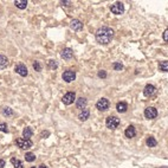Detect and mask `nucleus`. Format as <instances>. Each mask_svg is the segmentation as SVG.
Masks as SVG:
<instances>
[{
    "label": "nucleus",
    "mask_w": 168,
    "mask_h": 168,
    "mask_svg": "<svg viewBox=\"0 0 168 168\" xmlns=\"http://www.w3.org/2000/svg\"><path fill=\"white\" fill-rule=\"evenodd\" d=\"M114 38V31L111 30L110 27H101L96 31V40L98 44H102V45H107L109 44Z\"/></svg>",
    "instance_id": "f257e3e1"
},
{
    "label": "nucleus",
    "mask_w": 168,
    "mask_h": 168,
    "mask_svg": "<svg viewBox=\"0 0 168 168\" xmlns=\"http://www.w3.org/2000/svg\"><path fill=\"white\" fill-rule=\"evenodd\" d=\"M17 146L22 148V149H30L33 143L31 140H27V139H24V137H19V139H17Z\"/></svg>",
    "instance_id": "f03ea898"
},
{
    "label": "nucleus",
    "mask_w": 168,
    "mask_h": 168,
    "mask_svg": "<svg viewBox=\"0 0 168 168\" xmlns=\"http://www.w3.org/2000/svg\"><path fill=\"white\" fill-rule=\"evenodd\" d=\"M105 124L109 129H116L120 124V120L116 116H109L105 121Z\"/></svg>",
    "instance_id": "7ed1b4c3"
},
{
    "label": "nucleus",
    "mask_w": 168,
    "mask_h": 168,
    "mask_svg": "<svg viewBox=\"0 0 168 168\" xmlns=\"http://www.w3.org/2000/svg\"><path fill=\"white\" fill-rule=\"evenodd\" d=\"M144 116L148 120H153V119H155L158 116V110L154 107H148L144 110Z\"/></svg>",
    "instance_id": "20e7f679"
},
{
    "label": "nucleus",
    "mask_w": 168,
    "mask_h": 168,
    "mask_svg": "<svg viewBox=\"0 0 168 168\" xmlns=\"http://www.w3.org/2000/svg\"><path fill=\"white\" fill-rule=\"evenodd\" d=\"M62 77L66 83H70V82L75 81V78H76V73H75V71H72V70H66V71L63 72Z\"/></svg>",
    "instance_id": "39448f33"
},
{
    "label": "nucleus",
    "mask_w": 168,
    "mask_h": 168,
    "mask_svg": "<svg viewBox=\"0 0 168 168\" xmlns=\"http://www.w3.org/2000/svg\"><path fill=\"white\" fill-rule=\"evenodd\" d=\"M75 100H76V95H75V92H68V94H65L62 98L63 103L65 105H70L75 102Z\"/></svg>",
    "instance_id": "423d86ee"
},
{
    "label": "nucleus",
    "mask_w": 168,
    "mask_h": 168,
    "mask_svg": "<svg viewBox=\"0 0 168 168\" xmlns=\"http://www.w3.org/2000/svg\"><path fill=\"white\" fill-rule=\"evenodd\" d=\"M109 105H110V103H109V101H108L107 98H101V100H98V102L96 103V108H97L98 110H101V111L108 110Z\"/></svg>",
    "instance_id": "0eeeda50"
},
{
    "label": "nucleus",
    "mask_w": 168,
    "mask_h": 168,
    "mask_svg": "<svg viewBox=\"0 0 168 168\" xmlns=\"http://www.w3.org/2000/svg\"><path fill=\"white\" fill-rule=\"evenodd\" d=\"M110 10L114 14H122L124 12V6L122 3H115L114 5H111Z\"/></svg>",
    "instance_id": "6e6552de"
},
{
    "label": "nucleus",
    "mask_w": 168,
    "mask_h": 168,
    "mask_svg": "<svg viewBox=\"0 0 168 168\" xmlns=\"http://www.w3.org/2000/svg\"><path fill=\"white\" fill-rule=\"evenodd\" d=\"M14 71L18 73V75H20L22 77H26L27 76V68L24 65V64H18V65H15V68H14Z\"/></svg>",
    "instance_id": "1a4fd4ad"
},
{
    "label": "nucleus",
    "mask_w": 168,
    "mask_h": 168,
    "mask_svg": "<svg viewBox=\"0 0 168 168\" xmlns=\"http://www.w3.org/2000/svg\"><path fill=\"white\" fill-rule=\"evenodd\" d=\"M155 91H156V89H155V86L153 84H147L144 90H143V95L147 96V97H151V96H153L155 94Z\"/></svg>",
    "instance_id": "9d476101"
},
{
    "label": "nucleus",
    "mask_w": 168,
    "mask_h": 168,
    "mask_svg": "<svg viewBox=\"0 0 168 168\" xmlns=\"http://www.w3.org/2000/svg\"><path fill=\"white\" fill-rule=\"evenodd\" d=\"M70 27H71L72 30H75V31H81V30L83 29V24H82L78 19H73V20H71V23H70Z\"/></svg>",
    "instance_id": "9b49d317"
},
{
    "label": "nucleus",
    "mask_w": 168,
    "mask_h": 168,
    "mask_svg": "<svg viewBox=\"0 0 168 168\" xmlns=\"http://www.w3.org/2000/svg\"><path fill=\"white\" fill-rule=\"evenodd\" d=\"M61 56H62V58H64V59H71V58H72V56H73V52H72L71 49L66 47V49L62 50Z\"/></svg>",
    "instance_id": "f8f14e48"
},
{
    "label": "nucleus",
    "mask_w": 168,
    "mask_h": 168,
    "mask_svg": "<svg viewBox=\"0 0 168 168\" xmlns=\"http://www.w3.org/2000/svg\"><path fill=\"white\" fill-rule=\"evenodd\" d=\"M135 134H136V130H135L134 125H129V127L125 129V132H124V135H125L128 139H132V137H134V136H135Z\"/></svg>",
    "instance_id": "ddd939ff"
},
{
    "label": "nucleus",
    "mask_w": 168,
    "mask_h": 168,
    "mask_svg": "<svg viewBox=\"0 0 168 168\" xmlns=\"http://www.w3.org/2000/svg\"><path fill=\"white\" fill-rule=\"evenodd\" d=\"M89 116H90V111H89V109H83L82 111H81V114L78 115V119L81 120V121H85V120H88L89 119Z\"/></svg>",
    "instance_id": "4468645a"
},
{
    "label": "nucleus",
    "mask_w": 168,
    "mask_h": 168,
    "mask_svg": "<svg viewBox=\"0 0 168 168\" xmlns=\"http://www.w3.org/2000/svg\"><path fill=\"white\" fill-rule=\"evenodd\" d=\"M32 135H33V130H32L31 127H26V128L23 130V137H24V139L30 140V137H31Z\"/></svg>",
    "instance_id": "2eb2a0df"
},
{
    "label": "nucleus",
    "mask_w": 168,
    "mask_h": 168,
    "mask_svg": "<svg viewBox=\"0 0 168 168\" xmlns=\"http://www.w3.org/2000/svg\"><path fill=\"white\" fill-rule=\"evenodd\" d=\"M116 109H117L119 113H125L127 109H128V105L125 102H119L116 105Z\"/></svg>",
    "instance_id": "dca6fc26"
},
{
    "label": "nucleus",
    "mask_w": 168,
    "mask_h": 168,
    "mask_svg": "<svg viewBox=\"0 0 168 168\" xmlns=\"http://www.w3.org/2000/svg\"><path fill=\"white\" fill-rule=\"evenodd\" d=\"M7 65H8V59H7V57H5V56H3V54H0V70L5 69Z\"/></svg>",
    "instance_id": "f3484780"
},
{
    "label": "nucleus",
    "mask_w": 168,
    "mask_h": 168,
    "mask_svg": "<svg viewBox=\"0 0 168 168\" xmlns=\"http://www.w3.org/2000/svg\"><path fill=\"white\" fill-rule=\"evenodd\" d=\"M14 5H15L18 8L24 10V8H26V6H27V1H26V0H15Z\"/></svg>",
    "instance_id": "a211bd4d"
},
{
    "label": "nucleus",
    "mask_w": 168,
    "mask_h": 168,
    "mask_svg": "<svg viewBox=\"0 0 168 168\" xmlns=\"http://www.w3.org/2000/svg\"><path fill=\"white\" fill-rule=\"evenodd\" d=\"M76 105H77V108L78 109H85V105H86V100L85 98H83V97H81V98H78L77 101H76Z\"/></svg>",
    "instance_id": "6ab92c4d"
},
{
    "label": "nucleus",
    "mask_w": 168,
    "mask_h": 168,
    "mask_svg": "<svg viewBox=\"0 0 168 168\" xmlns=\"http://www.w3.org/2000/svg\"><path fill=\"white\" fill-rule=\"evenodd\" d=\"M146 143H147V146H148V147H151V148H153V147H156V144H158L156 140H155L153 136H149V137L147 139Z\"/></svg>",
    "instance_id": "aec40b11"
},
{
    "label": "nucleus",
    "mask_w": 168,
    "mask_h": 168,
    "mask_svg": "<svg viewBox=\"0 0 168 168\" xmlns=\"http://www.w3.org/2000/svg\"><path fill=\"white\" fill-rule=\"evenodd\" d=\"M11 162H12V165L14 166V168H24V166H23V162L20 161V160H18V159H11Z\"/></svg>",
    "instance_id": "412c9836"
},
{
    "label": "nucleus",
    "mask_w": 168,
    "mask_h": 168,
    "mask_svg": "<svg viewBox=\"0 0 168 168\" xmlns=\"http://www.w3.org/2000/svg\"><path fill=\"white\" fill-rule=\"evenodd\" d=\"M159 70L163 71V72H168V62H160Z\"/></svg>",
    "instance_id": "4be33fe9"
},
{
    "label": "nucleus",
    "mask_w": 168,
    "mask_h": 168,
    "mask_svg": "<svg viewBox=\"0 0 168 168\" xmlns=\"http://www.w3.org/2000/svg\"><path fill=\"white\" fill-rule=\"evenodd\" d=\"M3 115L4 116H12L13 115V110L11 108H8V107H5V108H3Z\"/></svg>",
    "instance_id": "5701e85b"
},
{
    "label": "nucleus",
    "mask_w": 168,
    "mask_h": 168,
    "mask_svg": "<svg viewBox=\"0 0 168 168\" xmlns=\"http://www.w3.org/2000/svg\"><path fill=\"white\" fill-rule=\"evenodd\" d=\"M25 160H26L27 162H33V161L36 160V155H34L33 153H26V154H25Z\"/></svg>",
    "instance_id": "b1692460"
},
{
    "label": "nucleus",
    "mask_w": 168,
    "mask_h": 168,
    "mask_svg": "<svg viewBox=\"0 0 168 168\" xmlns=\"http://www.w3.org/2000/svg\"><path fill=\"white\" fill-rule=\"evenodd\" d=\"M47 64H49V68H50V69H57V66H58L57 62L53 61V59H50V61L47 62Z\"/></svg>",
    "instance_id": "393cba45"
},
{
    "label": "nucleus",
    "mask_w": 168,
    "mask_h": 168,
    "mask_svg": "<svg viewBox=\"0 0 168 168\" xmlns=\"http://www.w3.org/2000/svg\"><path fill=\"white\" fill-rule=\"evenodd\" d=\"M0 132L3 133H8V127L6 123H0Z\"/></svg>",
    "instance_id": "a878e982"
},
{
    "label": "nucleus",
    "mask_w": 168,
    "mask_h": 168,
    "mask_svg": "<svg viewBox=\"0 0 168 168\" xmlns=\"http://www.w3.org/2000/svg\"><path fill=\"white\" fill-rule=\"evenodd\" d=\"M33 69L36 70V71H42V65H40V63L39 62H34L33 63Z\"/></svg>",
    "instance_id": "bb28decb"
},
{
    "label": "nucleus",
    "mask_w": 168,
    "mask_h": 168,
    "mask_svg": "<svg viewBox=\"0 0 168 168\" xmlns=\"http://www.w3.org/2000/svg\"><path fill=\"white\" fill-rule=\"evenodd\" d=\"M113 68H114L115 70H119V71H120V70L123 69V65H122L121 63H114V64H113Z\"/></svg>",
    "instance_id": "cd10ccee"
},
{
    "label": "nucleus",
    "mask_w": 168,
    "mask_h": 168,
    "mask_svg": "<svg viewBox=\"0 0 168 168\" xmlns=\"http://www.w3.org/2000/svg\"><path fill=\"white\" fill-rule=\"evenodd\" d=\"M98 77H101V78H105V77H107V72L103 71V70L98 71Z\"/></svg>",
    "instance_id": "c85d7f7f"
},
{
    "label": "nucleus",
    "mask_w": 168,
    "mask_h": 168,
    "mask_svg": "<svg viewBox=\"0 0 168 168\" xmlns=\"http://www.w3.org/2000/svg\"><path fill=\"white\" fill-rule=\"evenodd\" d=\"M163 40L168 43V29L165 30V32H163Z\"/></svg>",
    "instance_id": "c756f323"
},
{
    "label": "nucleus",
    "mask_w": 168,
    "mask_h": 168,
    "mask_svg": "<svg viewBox=\"0 0 168 168\" xmlns=\"http://www.w3.org/2000/svg\"><path fill=\"white\" fill-rule=\"evenodd\" d=\"M4 166H5V161L0 159V168H4Z\"/></svg>",
    "instance_id": "7c9ffc66"
},
{
    "label": "nucleus",
    "mask_w": 168,
    "mask_h": 168,
    "mask_svg": "<svg viewBox=\"0 0 168 168\" xmlns=\"http://www.w3.org/2000/svg\"><path fill=\"white\" fill-rule=\"evenodd\" d=\"M39 168H47V167H46L45 165H40V166H39Z\"/></svg>",
    "instance_id": "2f4dec72"
},
{
    "label": "nucleus",
    "mask_w": 168,
    "mask_h": 168,
    "mask_svg": "<svg viewBox=\"0 0 168 168\" xmlns=\"http://www.w3.org/2000/svg\"><path fill=\"white\" fill-rule=\"evenodd\" d=\"M31 168H36V167H31Z\"/></svg>",
    "instance_id": "473e14b6"
}]
</instances>
